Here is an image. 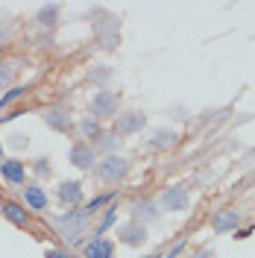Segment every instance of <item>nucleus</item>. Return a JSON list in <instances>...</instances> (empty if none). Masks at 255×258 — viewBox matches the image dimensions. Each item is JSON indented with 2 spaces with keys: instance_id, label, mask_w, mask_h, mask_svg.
I'll list each match as a JSON object with an SVG mask.
<instances>
[{
  "instance_id": "19",
  "label": "nucleus",
  "mask_w": 255,
  "mask_h": 258,
  "mask_svg": "<svg viewBox=\"0 0 255 258\" xmlns=\"http://www.w3.org/2000/svg\"><path fill=\"white\" fill-rule=\"evenodd\" d=\"M114 197H117V188H112V191H106V194H97L94 200H88V203H85V217H94L97 211H103V209H109V206H112L114 203Z\"/></svg>"
},
{
  "instance_id": "5",
  "label": "nucleus",
  "mask_w": 255,
  "mask_h": 258,
  "mask_svg": "<svg viewBox=\"0 0 255 258\" xmlns=\"http://www.w3.org/2000/svg\"><path fill=\"white\" fill-rule=\"evenodd\" d=\"M94 32L100 35V47L103 50H114L117 41H120V21L114 15H103L100 21H94Z\"/></svg>"
},
{
  "instance_id": "7",
  "label": "nucleus",
  "mask_w": 255,
  "mask_h": 258,
  "mask_svg": "<svg viewBox=\"0 0 255 258\" xmlns=\"http://www.w3.org/2000/svg\"><path fill=\"white\" fill-rule=\"evenodd\" d=\"M144 126H147V117L141 112H117V126H114L117 135H138Z\"/></svg>"
},
{
  "instance_id": "11",
  "label": "nucleus",
  "mask_w": 255,
  "mask_h": 258,
  "mask_svg": "<svg viewBox=\"0 0 255 258\" xmlns=\"http://www.w3.org/2000/svg\"><path fill=\"white\" fill-rule=\"evenodd\" d=\"M56 197H59V203L62 206H80L82 203V182L80 179H68V182H62L59 185V191H56Z\"/></svg>"
},
{
  "instance_id": "31",
  "label": "nucleus",
  "mask_w": 255,
  "mask_h": 258,
  "mask_svg": "<svg viewBox=\"0 0 255 258\" xmlns=\"http://www.w3.org/2000/svg\"><path fill=\"white\" fill-rule=\"evenodd\" d=\"M0 161H3V141H0Z\"/></svg>"
},
{
  "instance_id": "3",
  "label": "nucleus",
  "mask_w": 255,
  "mask_h": 258,
  "mask_svg": "<svg viewBox=\"0 0 255 258\" xmlns=\"http://www.w3.org/2000/svg\"><path fill=\"white\" fill-rule=\"evenodd\" d=\"M91 117L97 120H103V117H117V109H120V94H114V91H106V88H100L94 97H91Z\"/></svg>"
},
{
  "instance_id": "20",
  "label": "nucleus",
  "mask_w": 255,
  "mask_h": 258,
  "mask_svg": "<svg viewBox=\"0 0 255 258\" xmlns=\"http://www.w3.org/2000/svg\"><path fill=\"white\" fill-rule=\"evenodd\" d=\"M77 132H80L82 138H88V141L94 144L97 135L103 132V126H100V120H97V117H91V114H88V117H82L80 123H77Z\"/></svg>"
},
{
  "instance_id": "28",
  "label": "nucleus",
  "mask_w": 255,
  "mask_h": 258,
  "mask_svg": "<svg viewBox=\"0 0 255 258\" xmlns=\"http://www.w3.org/2000/svg\"><path fill=\"white\" fill-rule=\"evenodd\" d=\"M12 147H27V135H12Z\"/></svg>"
},
{
  "instance_id": "22",
  "label": "nucleus",
  "mask_w": 255,
  "mask_h": 258,
  "mask_svg": "<svg viewBox=\"0 0 255 258\" xmlns=\"http://www.w3.org/2000/svg\"><path fill=\"white\" fill-rule=\"evenodd\" d=\"M27 91H30V85H12L6 94L0 97V112H3V109H9V106H12L15 100H21V97L27 94Z\"/></svg>"
},
{
  "instance_id": "26",
  "label": "nucleus",
  "mask_w": 255,
  "mask_h": 258,
  "mask_svg": "<svg viewBox=\"0 0 255 258\" xmlns=\"http://www.w3.org/2000/svg\"><path fill=\"white\" fill-rule=\"evenodd\" d=\"M32 173H35V176H50V173H53V164H50V159H44V156H41V159H35V164H32Z\"/></svg>"
},
{
  "instance_id": "17",
  "label": "nucleus",
  "mask_w": 255,
  "mask_h": 258,
  "mask_svg": "<svg viewBox=\"0 0 255 258\" xmlns=\"http://www.w3.org/2000/svg\"><path fill=\"white\" fill-rule=\"evenodd\" d=\"M159 203H153V200H141V203H135L132 206V217H135V223L147 226L150 220H156L159 217Z\"/></svg>"
},
{
  "instance_id": "9",
  "label": "nucleus",
  "mask_w": 255,
  "mask_h": 258,
  "mask_svg": "<svg viewBox=\"0 0 255 258\" xmlns=\"http://www.w3.org/2000/svg\"><path fill=\"white\" fill-rule=\"evenodd\" d=\"M117 241L126 243V246H141V243H147V226L141 223H123L120 229H117Z\"/></svg>"
},
{
  "instance_id": "15",
  "label": "nucleus",
  "mask_w": 255,
  "mask_h": 258,
  "mask_svg": "<svg viewBox=\"0 0 255 258\" xmlns=\"http://www.w3.org/2000/svg\"><path fill=\"white\" fill-rule=\"evenodd\" d=\"M44 123H47L50 129H56V132H71V126H74L71 112H68V109H59V106L44 112Z\"/></svg>"
},
{
  "instance_id": "10",
  "label": "nucleus",
  "mask_w": 255,
  "mask_h": 258,
  "mask_svg": "<svg viewBox=\"0 0 255 258\" xmlns=\"http://www.w3.org/2000/svg\"><path fill=\"white\" fill-rule=\"evenodd\" d=\"M0 176L6 179L9 185H24V179H27V167H24V161L21 159H3L0 161Z\"/></svg>"
},
{
  "instance_id": "8",
  "label": "nucleus",
  "mask_w": 255,
  "mask_h": 258,
  "mask_svg": "<svg viewBox=\"0 0 255 258\" xmlns=\"http://www.w3.org/2000/svg\"><path fill=\"white\" fill-rule=\"evenodd\" d=\"M238 226H240V211L235 209H220L214 217H211V229L214 232H238Z\"/></svg>"
},
{
  "instance_id": "24",
  "label": "nucleus",
  "mask_w": 255,
  "mask_h": 258,
  "mask_svg": "<svg viewBox=\"0 0 255 258\" xmlns=\"http://www.w3.org/2000/svg\"><path fill=\"white\" fill-rule=\"evenodd\" d=\"M15 77H18V64L15 62H0V88L12 85Z\"/></svg>"
},
{
  "instance_id": "27",
  "label": "nucleus",
  "mask_w": 255,
  "mask_h": 258,
  "mask_svg": "<svg viewBox=\"0 0 255 258\" xmlns=\"http://www.w3.org/2000/svg\"><path fill=\"white\" fill-rule=\"evenodd\" d=\"M44 255L47 258H77V255H71V249H56V246H47Z\"/></svg>"
},
{
  "instance_id": "6",
  "label": "nucleus",
  "mask_w": 255,
  "mask_h": 258,
  "mask_svg": "<svg viewBox=\"0 0 255 258\" xmlns=\"http://www.w3.org/2000/svg\"><path fill=\"white\" fill-rule=\"evenodd\" d=\"M68 159H71L74 167H80V170H94L97 150L88 141H77V144H71V150H68Z\"/></svg>"
},
{
  "instance_id": "18",
  "label": "nucleus",
  "mask_w": 255,
  "mask_h": 258,
  "mask_svg": "<svg viewBox=\"0 0 255 258\" xmlns=\"http://www.w3.org/2000/svg\"><path fill=\"white\" fill-rule=\"evenodd\" d=\"M59 12H62V6H59V3H47V6H41V9H38L35 24H38L41 30H53V27L59 24Z\"/></svg>"
},
{
  "instance_id": "16",
  "label": "nucleus",
  "mask_w": 255,
  "mask_h": 258,
  "mask_svg": "<svg viewBox=\"0 0 255 258\" xmlns=\"http://www.w3.org/2000/svg\"><path fill=\"white\" fill-rule=\"evenodd\" d=\"M24 206L32 211H47V191L41 185H27L24 188Z\"/></svg>"
},
{
  "instance_id": "23",
  "label": "nucleus",
  "mask_w": 255,
  "mask_h": 258,
  "mask_svg": "<svg viewBox=\"0 0 255 258\" xmlns=\"http://www.w3.org/2000/svg\"><path fill=\"white\" fill-rule=\"evenodd\" d=\"M114 220H117V206H109V209H106V214H103V217H100V223H97V238H103V232H109V229H112L114 226Z\"/></svg>"
},
{
  "instance_id": "13",
  "label": "nucleus",
  "mask_w": 255,
  "mask_h": 258,
  "mask_svg": "<svg viewBox=\"0 0 255 258\" xmlns=\"http://www.w3.org/2000/svg\"><path fill=\"white\" fill-rule=\"evenodd\" d=\"M82 255L85 258H114V243L109 238H91V241L82 246Z\"/></svg>"
},
{
  "instance_id": "25",
  "label": "nucleus",
  "mask_w": 255,
  "mask_h": 258,
  "mask_svg": "<svg viewBox=\"0 0 255 258\" xmlns=\"http://www.w3.org/2000/svg\"><path fill=\"white\" fill-rule=\"evenodd\" d=\"M88 80L94 82V85H106V82L112 80V68L109 64H97L94 71L88 74Z\"/></svg>"
},
{
  "instance_id": "30",
  "label": "nucleus",
  "mask_w": 255,
  "mask_h": 258,
  "mask_svg": "<svg viewBox=\"0 0 255 258\" xmlns=\"http://www.w3.org/2000/svg\"><path fill=\"white\" fill-rule=\"evenodd\" d=\"M9 41V27H0V47Z\"/></svg>"
},
{
  "instance_id": "14",
  "label": "nucleus",
  "mask_w": 255,
  "mask_h": 258,
  "mask_svg": "<svg viewBox=\"0 0 255 258\" xmlns=\"http://www.w3.org/2000/svg\"><path fill=\"white\" fill-rule=\"evenodd\" d=\"M91 147H94V150H100V153H106V156H114V153L123 147V138H120L114 129H103Z\"/></svg>"
},
{
  "instance_id": "12",
  "label": "nucleus",
  "mask_w": 255,
  "mask_h": 258,
  "mask_svg": "<svg viewBox=\"0 0 255 258\" xmlns=\"http://www.w3.org/2000/svg\"><path fill=\"white\" fill-rule=\"evenodd\" d=\"M0 214L12 226H18V229L30 226V209H24V203H3L0 206Z\"/></svg>"
},
{
  "instance_id": "29",
  "label": "nucleus",
  "mask_w": 255,
  "mask_h": 258,
  "mask_svg": "<svg viewBox=\"0 0 255 258\" xmlns=\"http://www.w3.org/2000/svg\"><path fill=\"white\" fill-rule=\"evenodd\" d=\"M194 258H217V255H214V249H208V246H206V249H200Z\"/></svg>"
},
{
  "instance_id": "4",
  "label": "nucleus",
  "mask_w": 255,
  "mask_h": 258,
  "mask_svg": "<svg viewBox=\"0 0 255 258\" xmlns=\"http://www.w3.org/2000/svg\"><path fill=\"white\" fill-rule=\"evenodd\" d=\"M159 206L167 209V211H185L191 206V191H188V185H167V188L159 194Z\"/></svg>"
},
{
  "instance_id": "21",
  "label": "nucleus",
  "mask_w": 255,
  "mask_h": 258,
  "mask_svg": "<svg viewBox=\"0 0 255 258\" xmlns=\"http://www.w3.org/2000/svg\"><path fill=\"white\" fill-rule=\"evenodd\" d=\"M150 144L156 147V150H170L176 144V132L173 129H156L153 138H150Z\"/></svg>"
},
{
  "instance_id": "1",
  "label": "nucleus",
  "mask_w": 255,
  "mask_h": 258,
  "mask_svg": "<svg viewBox=\"0 0 255 258\" xmlns=\"http://www.w3.org/2000/svg\"><path fill=\"white\" fill-rule=\"evenodd\" d=\"M53 226L65 238L68 246H77L82 241V235L88 232V217H85L82 209H71V211H65V214H59V217H53Z\"/></svg>"
},
{
  "instance_id": "2",
  "label": "nucleus",
  "mask_w": 255,
  "mask_h": 258,
  "mask_svg": "<svg viewBox=\"0 0 255 258\" xmlns=\"http://www.w3.org/2000/svg\"><path fill=\"white\" fill-rule=\"evenodd\" d=\"M129 173V159L123 156H106L103 161H97V176L103 179L106 185H117V182H123Z\"/></svg>"
}]
</instances>
